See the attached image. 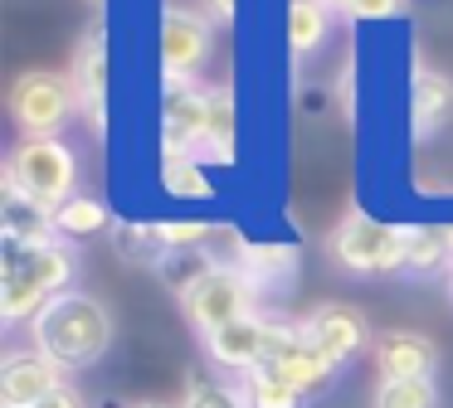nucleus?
Returning <instances> with one entry per match:
<instances>
[{"label":"nucleus","mask_w":453,"mask_h":408,"mask_svg":"<svg viewBox=\"0 0 453 408\" xmlns=\"http://www.w3.org/2000/svg\"><path fill=\"white\" fill-rule=\"evenodd\" d=\"M73 282L69 243H5L0 258V321H35Z\"/></svg>","instance_id":"obj_1"},{"label":"nucleus","mask_w":453,"mask_h":408,"mask_svg":"<svg viewBox=\"0 0 453 408\" xmlns=\"http://www.w3.org/2000/svg\"><path fill=\"white\" fill-rule=\"evenodd\" d=\"M30 330H35V350H44L59 369L98 365L103 350L112 345V316L88 291H64V297H54L30 321Z\"/></svg>","instance_id":"obj_2"},{"label":"nucleus","mask_w":453,"mask_h":408,"mask_svg":"<svg viewBox=\"0 0 453 408\" xmlns=\"http://www.w3.org/2000/svg\"><path fill=\"white\" fill-rule=\"evenodd\" d=\"M404 243H410V229L380 223L371 214H351L332 229L326 248L356 277H385V272H404Z\"/></svg>","instance_id":"obj_3"},{"label":"nucleus","mask_w":453,"mask_h":408,"mask_svg":"<svg viewBox=\"0 0 453 408\" xmlns=\"http://www.w3.org/2000/svg\"><path fill=\"white\" fill-rule=\"evenodd\" d=\"M254 297H258V287L249 282L244 268L215 262L205 277H196L180 291V311H186V321L200 336H210V330L229 326V321H239V316H254Z\"/></svg>","instance_id":"obj_4"},{"label":"nucleus","mask_w":453,"mask_h":408,"mask_svg":"<svg viewBox=\"0 0 453 408\" xmlns=\"http://www.w3.org/2000/svg\"><path fill=\"white\" fill-rule=\"evenodd\" d=\"M15 185H20L30 200H40L44 209H59L64 200H73V185H79V161L59 136H40V141H20V151L5 165Z\"/></svg>","instance_id":"obj_5"},{"label":"nucleus","mask_w":453,"mask_h":408,"mask_svg":"<svg viewBox=\"0 0 453 408\" xmlns=\"http://www.w3.org/2000/svg\"><path fill=\"white\" fill-rule=\"evenodd\" d=\"M73 107H79V87H73V78H64V73L35 68V73H20L15 87H11V117L25 132V141L59 136V126L73 117Z\"/></svg>","instance_id":"obj_6"},{"label":"nucleus","mask_w":453,"mask_h":408,"mask_svg":"<svg viewBox=\"0 0 453 408\" xmlns=\"http://www.w3.org/2000/svg\"><path fill=\"white\" fill-rule=\"evenodd\" d=\"M264 365L273 369V374H283L293 389H303L307 398L326 394L336 369H342L317 350V340L307 336L303 326H288V321H268V359Z\"/></svg>","instance_id":"obj_7"},{"label":"nucleus","mask_w":453,"mask_h":408,"mask_svg":"<svg viewBox=\"0 0 453 408\" xmlns=\"http://www.w3.org/2000/svg\"><path fill=\"white\" fill-rule=\"evenodd\" d=\"M210 39H215V25H210L200 10L171 5L166 15H161L157 54H161V73H166V83L171 78H190V83H196V73L205 68V58H210Z\"/></svg>","instance_id":"obj_8"},{"label":"nucleus","mask_w":453,"mask_h":408,"mask_svg":"<svg viewBox=\"0 0 453 408\" xmlns=\"http://www.w3.org/2000/svg\"><path fill=\"white\" fill-rule=\"evenodd\" d=\"M205 132H210V87L190 83V78H171L166 97H161V141H166V151H186L200 161Z\"/></svg>","instance_id":"obj_9"},{"label":"nucleus","mask_w":453,"mask_h":408,"mask_svg":"<svg viewBox=\"0 0 453 408\" xmlns=\"http://www.w3.org/2000/svg\"><path fill=\"white\" fill-rule=\"evenodd\" d=\"M303 330L317 340V350H322L332 365H346V359H356L365 345H371V326H365V316L356 306H346V301H326V306H317L312 316L303 321Z\"/></svg>","instance_id":"obj_10"},{"label":"nucleus","mask_w":453,"mask_h":408,"mask_svg":"<svg viewBox=\"0 0 453 408\" xmlns=\"http://www.w3.org/2000/svg\"><path fill=\"white\" fill-rule=\"evenodd\" d=\"M59 384H64V369L44 350H15L0 365V398H5V408H35Z\"/></svg>","instance_id":"obj_11"},{"label":"nucleus","mask_w":453,"mask_h":408,"mask_svg":"<svg viewBox=\"0 0 453 408\" xmlns=\"http://www.w3.org/2000/svg\"><path fill=\"white\" fill-rule=\"evenodd\" d=\"M205 355L215 365L234 369V374H249L268 359V316H239L229 326L210 330L205 336Z\"/></svg>","instance_id":"obj_12"},{"label":"nucleus","mask_w":453,"mask_h":408,"mask_svg":"<svg viewBox=\"0 0 453 408\" xmlns=\"http://www.w3.org/2000/svg\"><path fill=\"white\" fill-rule=\"evenodd\" d=\"M439 365V350L429 336H414V330H390V336L375 340V369L380 379H434Z\"/></svg>","instance_id":"obj_13"},{"label":"nucleus","mask_w":453,"mask_h":408,"mask_svg":"<svg viewBox=\"0 0 453 408\" xmlns=\"http://www.w3.org/2000/svg\"><path fill=\"white\" fill-rule=\"evenodd\" d=\"M0 229H5V243H59L54 209L30 200L11 175H5V200H0Z\"/></svg>","instance_id":"obj_14"},{"label":"nucleus","mask_w":453,"mask_h":408,"mask_svg":"<svg viewBox=\"0 0 453 408\" xmlns=\"http://www.w3.org/2000/svg\"><path fill=\"white\" fill-rule=\"evenodd\" d=\"M73 87H79V107L88 112V122L103 132V117H108V39H103V29H93L79 44Z\"/></svg>","instance_id":"obj_15"},{"label":"nucleus","mask_w":453,"mask_h":408,"mask_svg":"<svg viewBox=\"0 0 453 408\" xmlns=\"http://www.w3.org/2000/svg\"><path fill=\"white\" fill-rule=\"evenodd\" d=\"M410 117H414V136H419V141H429L434 132H443V122L453 117V78L439 73V68H414Z\"/></svg>","instance_id":"obj_16"},{"label":"nucleus","mask_w":453,"mask_h":408,"mask_svg":"<svg viewBox=\"0 0 453 408\" xmlns=\"http://www.w3.org/2000/svg\"><path fill=\"white\" fill-rule=\"evenodd\" d=\"M439 268H453V229H443V223H414L410 243H404V272L429 277Z\"/></svg>","instance_id":"obj_17"},{"label":"nucleus","mask_w":453,"mask_h":408,"mask_svg":"<svg viewBox=\"0 0 453 408\" xmlns=\"http://www.w3.org/2000/svg\"><path fill=\"white\" fill-rule=\"evenodd\" d=\"M234 141H239V107L229 87H210V132L200 155L205 161H234Z\"/></svg>","instance_id":"obj_18"},{"label":"nucleus","mask_w":453,"mask_h":408,"mask_svg":"<svg viewBox=\"0 0 453 408\" xmlns=\"http://www.w3.org/2000/svg\"><path fill=\"white\" fill-rule=\"evenodd\" d=\"M112 223L108 204L103 200H88V194H73L54 209V229H59L64 243H83V238H98L103 229Z\"/></svg>","instance_id":"obj_19"},{"label":"nucleus","mask_w":453,"mask_h":408,"mask_svg":"<svg viewBox=\"0 0 453 408\" xmlns=\"http://www.w3.org/2000/svg\"><path fill=\"white\" fill-rule=\"evenodd\" d=\"M239 394H244L249 408H307L303 389H293L283 374H273L268 365L249 369V374L239 379Z\"/></svg>","instance_id":"obj_20"},{"label":"nucleus","mask_w":453,"mask_h":408,"mask_svg":"<svg viewBox=\"0 0 453 408\" xmlns=\"http://www.w3.org/2000/svg\"><path fill=\"white\" fill-rule=\"evenodd\" d=\"M326 25H332L326 0H293V5H288V44H293V54L297 58L312 54L326 39Z\"/></svg>","instance_id":"obj_21"},{"label":"nucleus","mask_w":453,"mask_h":408,"mask_svg":"<svg viewBox=\"0 0 453 408\" xmlns=\"http://www.w3.org/2000/svg\"><path fill=\"white\" fill-rule=\"evenodd\" d=\"M375 408H439L434 379H380Z\"/></svg>","instance_id":"obj_22"},{"label":"nucleus","mask_w":453,"mask_h":408,"mask_svg":"<svg viewBox=\"0 0 453 408\" xmlns=\"http://www.w3.org/2000/svg\"><path fill=\"white\" fill-rule=\"evenodd\" d=\"M161 180H166V190H171V194H180V200L210 194L200 161H196V155H186V151H166V155H161Z\"/></svg>","instance_id":"obj_23"},{"label":"nucleus","mask_w":453,"mask_h":408,"mask_svg":"<svg viewBox=\"0 0 453 408\" xmlns=\"http://www.w3.org/2000/svg\"><path fill=\"white\" fill-rule=\"evenodd\" d=\"M180 408H249L244 394L229 384H215V379H196V384L186 389V404Z\"/></svg>","instance_id":"obj_24"},{"label":"nucleus","mask_w":453,"mask_h":408,"mask_svg":"<svg viewBox=\"0 0 453 408\" xmlns=\"http://www.w3.org/2000/svg\"><path fill=\"white\" fill-rule=\"evenodd\" d=\"M326 10L346 19H390V15H404V0H326Z\"/></svg>","instance_id":"obj_25"},{"label":"nucleus","mask_w":453,"mask_h":408,"mask_svg":"<svg viewBox=\"0 0 453 408\" xmlns=\"http://www.w3.org/2000/svg\"><path fill=\"white\" fill-rule=\"evenodd\" d=\"M196 10H200V15H205L210 19V25H234V19H239V0H196Z\"/></svg>","instance_id":"obj_26"},{"label":"nucleus","mask_w":453,"mask_h":408,"mask_svg":"<svg viewBox=\"0 0 453 408\" xmlns=\"http://www.w3.org/2000/svg\"><path fill=\"white\" fill-rule=\"evenodd\" d=\"M35 408H83V398L73 394L69 384H59V389H54V394H44V398H40V404H35Z\"/></svg>","instance_id":"obj_27"},{"label":"nucleus","mask_w":453,"mask_h":408,"mask_svg":"<svg viewBox=\"0 0 453 408\" xmlns=\"http://www.w3.org/2000/svg\"><path fill=\"white\" fill-rule=\"evenodd\" d=\"M137 408H166V404H137Z\"/></svg>","instance_id":"obj_28"},{"label":"nucleus","mask_w":453,"mask_h":408,"mask_svg":"<svg viewBox=\"0 0 453 408\" xmlns=\"http://www.w3.org/2000/svg\"><path fill=\"white\" fill-rule=\"evenodd\" d=\"M449 297H453V268H449Z\"/></svg>","instance_id":"obj_29"}]
</instances>
